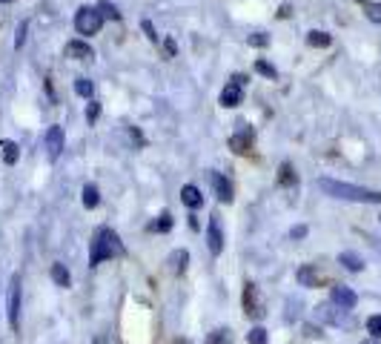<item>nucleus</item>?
Here are the masks:
<instances>
[{
	"label": "nucleus",
	"instance_id": "obj_1",
	"mask_svg": "<svg viewBox=\"0 0 381 344\" xmlns=\"http://www.w3.org/2000/svg\"><path fill=\"white\" fill-rule=\"evenodd\" d=\"M318 187H321L327 195L341 198V201H355V204H381V193H375V189H364V187H355V184L333 181V178H321V181H318Z\"/></svg>",
	"mask_w": 381,
	"mask_h": 344
},
{
	"label": "nucleus",
	"instance_id": "obj_2",
	"mask_svg": "<svg viewBox=\"0 0 381 344\" xmlns=\"http://www.w3.org/2000/svg\"><path fill=\"white\" fill-rule=\"evenodd\" d=\"M112 256H124V244L118 238L115 229H109V227H101L98 233H95L92 238V247H89V261L92 264H101Z\"/></svg>",
	"mask_w": 381,
	"mask_h": 344
},
{
	"label": "nucleus",
	"instance_id": "obj_3",
	"mask_svg": "<svg viewBox=\"0 0 381 344\" xmlns=\"http://www.w3.org/2000/svg\"><path fill=\"white\" fill-rule=\"evenodd\" d=\"M101 26H104V17L98 6H81L75 12V29H78V35H98Z\"/></svg>",
	"mask_w": 381,
	"mask_h": 344
},
{
	"label": "nucleus",
	"instance_id": "obj_4",
	"mask_svg": "<svg viewBox=\"0 0 381 344\" xmlns=\"http://www.w3.org/2000/svg\"><path fill=\"white\" fill-rule=\"evenodd\" d=\"M6 318L9 327L17 330V321H21V276H12L9 281V293H6Z\"/></svg>",
	"mask_w": 381,
	"mask_h": 344
},
{
	"label": "nucleus",
	"instance_id": "obj_5",
	"mask_svg": "<svg viewBox=\"0 0 381 344\" xmlns=\"http://www.w3.org/2000/svg\"><path fill=\"white\" fill-rule=\"evenodd\" d=\"M43 149H46L49 161H58V158H61V152H63V129H61V126H49V129H46V135H43Z\"/></svg>",
	"mask_w": 381,
	"mask_h": 344
},
{
	"label": "nucleus",
	"instance_id": "obj_6",
	"mask_svg": "<svg viewBox=\"0 0 381 344\" xmlns=\"http://www.w3.org/2000/svg\"><path fill=\"white\" fill-rule=\"evenodd\" d=\"M244 310H246V316H253V318H261L264 316V298H261L258 287L253 281L244 287Z\"/></svg>",
	"mask_w": 381,
	"mask_h": 344
},
{
	"label": "nucleus",
	"instance_id": "obj_7",
	"mask_svg": "<svg viewBox=\"0 0 381 344\" xmlns=\"http://www.w3.org/2000/svg\"><path fill=\"white\" fill-rule=\"evenodd\" d=\"M206 244H209V253L221 256V250H224V233H221L218 216H213V218H209V224H206Z\"/></svg>",
	"mask_w": 381,
	"mask_h": 344
},
{
	"label": "nucleus",
	"instance_id": "obj_8",
	"mask_svg": "<svg viewBox=\"0 0 381 344\" xmlns=\"http://www.w3.org/2000/svg\"><path fill=\"white\" fill-rule=\"evenodd\" d=\"M355 301H358V296L350 290V287H333V304L338 310H353L355 307Z\"/></svg>",
	"mask_w": 381,
	"mask_h": 344
},
{
	"label": "nucleus",
	"instance_id": "obj_9",
	"mask_svg": "<svg viewBox=\"0 0 381 344\" xmlns=\"http://www.w3.org/2000/svg\"><path fill=\"white\" fill-rule=\"evenodd\" d=\"M244 101V89H241V84H226L224 86V92H221V106H226V109H233V106H238Z\"/></svg>",
	"mask_w": 381,
	"mask_h": 344
},
{
	"label": "nucleus",
	"instance_id": "obj_10",
	"mask_svg": "<svg viewBox=\"0 0 381 344\" xmlns=\"http://www.w3.org/2000/svg\"><path fill=\"white\" fill-rule=\"evenodd\" d=\"M66 55L75 57V61H89V57H95L92 46L84 44V41H69V44H66Z\"/></svg>",
	"mask_w": 381,
	"mask_h": 344
},
{
	"label": "nucleus",
	"instance_id": "obj_11",
	"mask_svg": "<svg viewBox=\"0 0 381 344\" xmlns=\"http://www.w3.org/2000/svg\"><path fill=\"white\" fill-rule=\"evenodd\" d=\"M181 201H184L189 209H198V207L204 204V195H201V189H198V187L186 184V187H181Z\"/></svg>",
	"mask_w": 381,
	"mask_h": 344
},
{
	"label": "nucleus",
	"instance_id": "obj_12",
	"mask_svg": "<svg viewBox=\"0 0 381 344\" xmlns=\"http://www.w3.org/2000/svg\"><path fill=\"white\" fill-rule=\"evenodd\" d=\"M213 189H215L218 201H224V204H230V201H233V184L226 181L224 175H213Z\"/></svg>",
	"mask_w": 381,
	"mask_h": 344
},
{
	"label": "nucleus",
	"instance_id": "obj_13",
	"mask_svg": "<svg viewBox=\"0 0 381 344\" xmlns=\"http://www.w3.org/2000/svg\"><path fill=\"white\" fill-rule=\"evenodd\" d=\"M295 278H298V284L301 287H318V270L313 264H304V267H298V273H295Z\"/></svg>",
	"mask_w": 381,
	"mask_h": 344
},
{
	"label": "nucleus",
	"instance_id": "obj_14",
	"mask_svg": "<svg viewBox=\"0 0 381 344\" xmlns=\"http://www.w3.org/2000/svg\"><path fill=\"white\" fill-rule=\"evenodd\" d=\"M250 141H253V132L250 129H241V132H235V135L230 138V146L238 152V155H244V152L250 149Z\"/></svg>",
	"mask_w": 381,
	"mask_h": 344
},
{
	"label": "nucleus",
	"instance_id": "obj_15",
	"mask_svg": "<svg viewBox=\"0 0 381 344\" xmlns=\"http://www.w3.org/2000/svg\"><path fill=\"white\" fill-rule=\"evenodd\" d=\"M338 264L347 267L350 273H361V270H364V261H361V256H355V253H341L338 256Z\"/></svg>",
	"mask_w": 381,
	"mask_h": 344
},
{
	"label": "nucleus",
	"instance_id": "obj_16",
	"mask_svg": "<svg viewBox=\"0 0 381 344\" xmlns=\"http://www.w3.org/2000/svg\"><path fill=\"white\" fill-rule=\"evenodd\" d=\"M52 281L58 284V287H69V284H72V276H69V270H66V264H61V261L52 264Z\"/></svg>",
	"mask_w": 381,
	"mask_h": 344
},
{
	"label": "nucleus",
	"instance_id": "obj_17",
	"mask_svg": "<svg viewBox=\"0 0 381 344\" xmlns=\"http://www.w3.org/2000/svg\"><path fill=\"white\" fill-rule=\"evenodd\" d=\"M0 149H3V161L12 166V164H17V158H21V146H17L14 141H0Z\"/></svg>",
	"mask_w": 381,
	"mask_h": 344
},
{
	"label": "nucleus",
	"instance_id": "obj_18",
	"mask_svg": "<svg viewBox=\"0 0 381 344\" xmlns=\"http://www.w3.org/2000/svg\"><path fill=\"white\" fill-rule=\"evenodd\" d=\"M204 344H233V330L230 327H218V330H213L206 336Z\"/></svg>",
	"mask_w": 381,
	"mask_h": 344
},
{
	"label": "nucleus",
	"instance_id": "obj_19",
	"mask_svg": "<svg viewBox=\"0 0 381 344\" xmlns=\"http://www.w3.org/2000/svg\"><path fill=\"white\" fill-rule=\"evenodd\" d=\"M84 207L86 209H95V207H98V201H101V193H98V187H95V184H86L84 187Z\"/></svg>",
	"mask_w": 381,
	"mask_h": 344
},
{
	"label": "nucleus",
	"instance_id": "obj_20",
	"mask_svg": "<svg viewBox=\"0 0 381 344\" xmlns=\"http://www.w3.org/2000/svg\"><path fill=\"white\" fill-rule=\"evenodd\" d=\"M307 44H310V46L324 49V46H330V44H333V37H330L327 32H318V29H313V32H307Z\"/></svg>",
	"mask_w": 381,
	"mask_h": 344
},
{
	"label": "nucleus",
	"instance_id": "obj_21",
	"mask_svg": "<svg viewBox=\"0 0 381 344\" xmlns=\"http://www.w3.org/2000/svg\"><path fill=\"white\" fill-rule=\"evenodd\" d=\"M75 92H78L81 98H92V95H95V84L89 78H78V81H75Z\"/></svg>",
	"mask_w": 381,
	"mask_h": 344
},
{
	"label": "nucleus",
	"instance_id": "obj_22",
	"mask_svg": "<svg viewBox=\"0 0 381 344\" xmlns=\"http://www.w3.org/2000/svg\"><path fill=\"white\" fill-rule=\"evenodd\" d=\"M98 12H101V17H104V21H106V17H112V21H118V17H121V12H118L115 6H112L109 0H104V3H98Z\"/></svg>",
	"mask_w": 381,
	"mask_h": 344
},
{
	"label": "nucleus",
	"instance_id": "obj_23",
	"mask_svg": "<svg viewBox=\"0 0 381 344\" xmlns=\"http://www.w3.org/2000/svg\"><path fill=\"white\" fill-rule=\"evenodd\" d=\"M246 341H250V344H266V330L264 327H253L250 333H246Z\"/></svg>",
	"mask_w": 381,
	"mask_h": 344
},
{
	"label": "nucleus",
	"instance_id": "obj_24",
	"mask_svg": "<svg viewBox=\"0 0 381 344\" xmlns=\"http://www.w3.org/2000/svg\"><path fill=\"white\" fill-rule=\"evenodd\" d=\"M367 333L373 338H381V316H370L367 318Z\"/></svg>",
	"mask_w": 381,
	"mask_h": 344
},
{
	"label": "nucleus",
	"instance_id": "obj_25",
	"mask_svg": "<svg viewBox=\"0 0 381 344\" xmlns=\"http://www.w3.org/2000/svg\"><path fill=\"white\" fill-rule=\"evenodd\" d=\"M364 15L370 17L373 23H378V26H381V6H378V3H364Z\"/></svg>",
	"mask_w": 381,
	"mask_h": 344
},
{
	"label": "nucleus",
	"instance_id": "obj_26",
	"mask_svg": "<svg viewBox=\"0 0 381 344\" xmlns=\"http://www.w3.org/2000/svg\"><path fill=\"white\" fill-rule=\"evenodd\" d=\"M255 72L264 75V78H275V75H278L275 66H273V64H266V61H258V64H255Z\"/></svg>",
	"mask_w": 381,
	"mask_h": 344
},
{
	"label": "nucleus",
	"instance_id": "obj_27",
	"mask_svg": "<svg viewBox=\"0 0 381 344\" xmlns=\"http://www.w3.org/2000/svg\"><path fill=\"white\" fill-rule=\"evenodd\" d=\"M26 29H29L26 21H23L21 26H17V32H14V49H23V44H26Z\"/></svg>",
	"mask_w": 381,
	"mask_h": 344
},
{
	"label": "nucleus",
	"instance_id": "obj_28",
	"mask_svg": "<svg viewBox=\"0 0 381 344\" xmlns=\"http://www.w3.org/2000/svg\"><path fill=\"white\" fill-rule=\"evenodd\" d=\"M281 184H295V172H293V166L290 164H281Z\"/></svg>",
	"mask_w": 381,
	"mask_h": 344
},
{
	"label": "nucleus",
	"instance_id": "obj_29",
	"mask_svg": "<svg viewBox=\"0 0 381 344\" xmlns=\"http://www.w3.org/2000/svg\"><path fill=\"white\" fill-rule=\"evenodd\" d=\"M266 44H270V37H266L264 32H255V35H250V46H258V49H264Z\"/></svg>",
	"mask_w": 381,
	"mask_h": 344
},
{
	"label": "nucleus",
	"instance_id": "obj_30",
	"mask_svg": "<svg viewBox=\"0 0 381 344\" xmlns=\"http://www.w3.org/2000/svg\"><path fill=\"white\" fill-rule=\"evenodd\" d=\"M98 115H101V104H95V101H92V104L86 106V121L95 124V121H98Z\"/></svg>",
	"mask_w": 381,
	"mask_h": 344
},
{
	"label": "nucleus",
	"instance_id": "obj_31",
	"mask_svg": "<svg viewBox=\"0 0 381 344\" xmlns=\"http://www.w3.org/2000/svg\"><path fill=\"white\" fill-rule=\"evenodd\" d=\"M169 227H173V218H169V213H164V216H161V221L152 224V229H161V233H166Z\"/></svg>",
	"mask_w": 381,
	"mask_h": 344
},
{
	"label": "nucleus",
	"instance_id": "obj_32",
	"mask_svg": "<svg viewBox=\"0 0 381 344\" xmlns=\"http://www.w3.org/2000/svg\"><path fill=\"white\" fill-rule=\"evenodd\" d=\"M186 258H189V253H186V250H181V253H175V256H173V261H175V270H181V273H184Z\"/></svg>",
	"mask_w": 381,
	"mask_h": 344
},
{
	"label": "nucleus",
	"instance_id": "obj_33",
	"mask_svg": "<svg viewBox=\"0 0 381 344\" xmlns=\"http://www.w3.org/2000/svg\"><path fill=\"white\" fill-rule=\"evenodd\" d=\"M141 26H144V32H146V37H149V41H152V44H158V32H155V26H152L149 21H144Z\"/></svg>",
	"mask_w": 381,
	"mask_h": 344
},
{
	"label": "nucleus",
	"instance_id": "obj_34",
	"mask_svg": "<svg viewBox=\"0 0 381 344\" xmlns=\"http://www.w3.org/2000/svg\"><path fill=\"white\" fill-rule=\"evenodd\" d=\"M164 49H166V55H169V57H175L178 46H175V41H173V37H166V41H164Z\"/></svg>",
	"mask_w": 381,
	"mask_h": 344
},
{
	"label": "nucleus",
	"instance_id": "obj_35",
	"mask_svg": "<svg viewBox=\"0 0 381 344\" xmlns=\"http://www.w3.org/2000/svg\"><path fill=\"white\" fill-rule=\"evenodd\" d=\"M304 236H307V227H293L290 238H304Z\"/></svg>",
	"mask_w": 381,
	"mask_h": 344
},
{
	"label": "nucleus",
	"instance_id": "obj_36",
	"mask_svg": "<svg viewBox=\"0 0 381 344\" xmlns=\"http://www.w3.org/2000/svg\"><path fill=\"white\" fill-rule=\"evenodd\" d=\"M361 344H378V338H367V341H361Z\"/></svg>",
	"mask_w": 381,
	"mask_h": 344
},
{
	"label": "nucleus",
	"instance_id": "obj_37",
	"mask_svg": "<svg viewBox=\"0 0 381 344\" xmlns=\"http://www.w3.org/2000/svg\"><path fill=\"white\" fill-rule=\"evenodd\" d=\"M0 3H14V0H0Z\"/></svg>",
	"mask_w": 381,
	"mask_h": 344
},
{
	"label": "nucleus",
	"instance_id": "obj_38",
	"mask_svg": "<svg viewBox=\"0 0 381 344\" xmlns=\"http://www.w3.org/2000/svg\"><path fill=\"white\" fill-rule=\"evenodd\" d=\"M361 3H367V0H361Z\"/></svg>",
	"mask_w": 381,
	"mask_h": 344
},
{
	"label": "nucleus",
	"instance_id": "obj_39",
	"mask_svg": "<svg viewBox=\"0 0 381 344\" xmlns=\"http://www.w3.org/2000/svg\"><path fill=\"white\" fill-rule=\"evenodd\" d=\"M184 344H186V341H184Z\"/></svg>",
	"mask_w": 381,
	"mask_h": 344
}]
</instances>
